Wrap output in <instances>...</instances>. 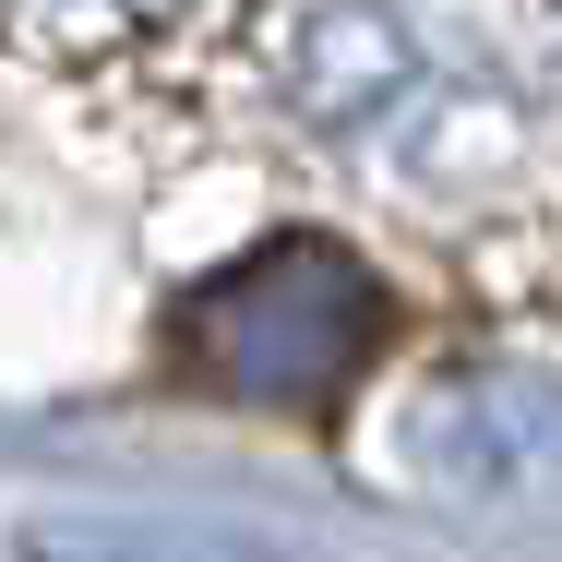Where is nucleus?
<instances>
[{
    "mask_svg": "<svg viewBox=\"0 0 562 562\" xmlns=\"http://www.w3.org/2000/svg\"><path fill=\"white\" fill-rule=\"evenodd\" d=\"M36 562H263L251 539H204V527H132V539H109V527H72V539H36Z\"/></svg>",
    "mask_w": 562,
    "mask_h": 562,
    "instance_id": "obj_1",
    "label": "nucleus"
}]
</instances>
